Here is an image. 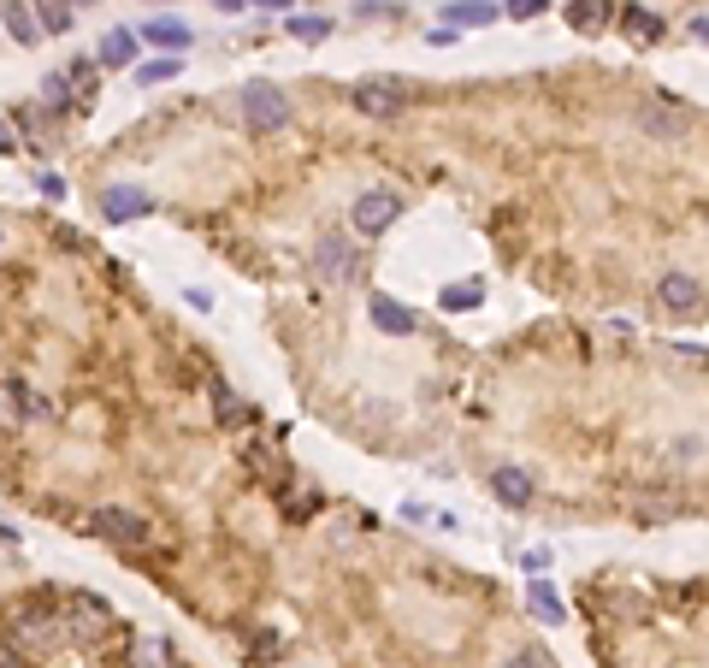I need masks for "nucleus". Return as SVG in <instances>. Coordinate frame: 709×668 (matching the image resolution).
I'll use <instances>...</instances> for the list:
<instances>
[{
	"instance_id": "obj_34",
	"label": "nucleus",
	"mask_w": 709,
	"mask_h": 668,
	"mask_svg": "<svg viewBox=\"0 0 709 668\" xmlns=\"http://www.w3.org/2000/svg\"><path fill=\"white\" fill-rule=\"evenodd\" d=\"M213 6H219V12H243V0H213Z\"/></svg>"
},
{
	"instance_id": "obj_16",
	"label": "nucleus",
	"mask_w": 709,
	"mask_h": 668,
	"mask_svg": "<svg viewBox=\"0 0 709 668\" xmlns=\"http://www.w3.org/2000/svg\"><path fill=\"white\" fill-rule=\"evenodd\" d=\"M621 30H627V42H662V30H668V24H662V18H656V12H645V6H621Z\"/></svg>"
},
{
	"instance_id": "obj_24",
	"label": "nucleus",
	"mask_w": 709,
	"mask_h": 668,
	"mask_svg": "<svg viewBox=\"0 0 709 668\" xmlns=\"http://www.w3.org/2000/svg\"><path fill=\"white\" fill-rule=\"evenodd\" d=\"M213 402H219V420H225V426H249V420H255V408H249V402H237L225 385H213Z\"/></svg>"
},
{
	"instance_id": "obj_33",
	"label": "nucleus",
	"mask_w": 709,
	"mask_h": 668,
	"mask_svg": "<svg viewBox=\"0 0 709 668\" xmlns=\"http://www.w3.org/2000/svg\"><path fill=\"white\" fill-rule=\"evenodd\" d=\"M260 12H290V0H255Z\"/></svg>"
},
{
	"instance_id": "obj_13",
	"label": "nucleus",
	"mask_w": 709,
	"mask_h": 668,
	"mask_svg": "<svg viewBox=\"0 0 709 668\" xmlns=\"http://www.w3.org/2000/svg\"><path fill=\"white\" fill-rule=\"evenodd\" d=\"M367 314H373V326H379V332H390V337H408L414 326H420V320H414V308H402V302H390V296H373V308H367Z\"/></svg>"
},
{
	"instance_id": "obj_17",
	"label": "nucleus",
	"mask_w": 709,
	"mask_h": 668,
	"mask_svg": "<svg viewBox=\"0 0 709 668\" xmlns=\"http://www.w3.org/2000/svg\"><path fill=\"white\" fill-rule=\"evenodd\" d=\"M278 503H284L290 521H308V515L320 509V491H314V485H290V479H278Z\"/></svg>"
},
{
	"instance_id": "obj_30",
	"label": "nucleus",
	"mask_w": 709,
	"mask_h": 668,
	"mask_svg": "<svg viewBox=\"0 0 709 668\" xmlns=\"http://www.w3.org/2000/svg\"><path fill=\"white\" fill-rule=\"evenodd\" d=\"M544 6H550V0H509L503 12H509V18H520V24H526V18H538Z\"/></svg>"
},
{
	"instance_id": "obj_2",
	"label": "nucleus",
	"mask_w": 709,
	"mask_h": 668,
	"mask_svg": "<svg viewBox=\"0 0 709 668\" xmlns=\"http://www.w3.org/2000/svg\"><path fill=\"white\" fill-rule=\"evenodd\" d=\"M243 125L260 136L284 131L290 125V95L278 83H243Z\"/></svg>"
},
{
	"instance_id": "obj_31",
	"label": "nucleus",
	"mask_w": 709,
	"mask_h": 668,
	"mask_svg": "<svg viewBox=\"0 0 709 668\" xmlns=\"http://www.w3.org/2000/svg\"><path fill=\"white\" fill-rule=\"evenodd\" d=\"M6 154H18V131H12V125L0 119V160H6Z\"/></svg>"
},
{
	"instance_id": "obj_20",
	"label": "nucleus",
	"mask_w": 709,
	"mask_h": 668,
	"mask_svg": "<svg viewBox=\"0 0 709 668\" xmlns=\"http://www.w3.org/2000/svg\"><path fill=\"white\" fill-rule=\"evenodd\" d=\"M639 125L656 136H686V125H692V113H680V107H650V113H639Z\"/></svg>"
},
{
	"instance_id": "obj_9",
	"label": "nucleus",
	"mask_w": 709,
	"mask_h": 668,
	"mask_svg": "<svg viewBox=\"0 0 709 668\" xmlns=\"http://www.w3.org/2000/svg\"><path fill=\"white\" fill-rule=\"evenodd\" d=\"M656 296H662V308H668V314H698V308H704L698 278H686V272H668V278L656 284Z\"/></svg>"
},
{
	"instance_id": "obj_22",
	"label": "nucleus",
	"mask_w": 709,
	"mask_h": 668,
	"mask_svg": "<svg viewBox=\"0 0 709 668\" xmlns=\"http://www.w3.org/2000/svg\"><path fill=\"white\" fill-rule=\"evenodd\" d=\"M284 30H290L296 42H325V36H331V18H314V12H290V18H284Z\"/></svg>"
},
{
	"instance_id": "obj_32",
	"label": "nucleus",
	"mask_w": 709,
	"mask_h": 668,
	"mask_svg": "<svg viewBox=\"0 0 709 668\" xmlns=\"http://www.w3.org/2000/svg\"><path fill=\"white\" fill-rule=\"evenodd\" d=\"M509 668H556V663H550L544 651H526V657H515V663H509Z\"/></svg>"
},
{
	"instance_id": "obj_28",
	"label": "nucleus",
	"mask_w": 709,
	"mask_h": 668,
	"mask_svg": "<svg viewBox=\"0 0 709 668\" xmlns=\"http://www.w3.org/2000/svg\"><path fill=\"white\" fill-rule=\"evenodd\" d=\"M6 397H12V408H24V414H48V402H42V397H30L24 385H12Z\"/></svg>"
},
{
	"instance_id": "obj_12",
	"label": "nucleus",
	"mask_w": 709,
	"mask_h": 668,
	"mask_svg": "<svg viewBox=\"0 0 709 668\" xmlns=\"http://www.w3.org/2000/svg\"><path fill=\"white\" fill-rule=\"evenodd\" d=\"M125 668H178V657H172V645L160 633H142V639H130Z\"/></svg>"
},
{
	"instance_id": "obj_8",
	"label": "nucleus",
	"mask_w": 709,
	"mask_h": 668,
	"mask_svg": "<svg viewBox=\"0 0 709 668\" xmlns=\"http://www.w3.org/2000/svg\"><path fill=\"white\" fill-rule=\"evenodd\" d=\"M101 213H107L113 225H130V219H148V213H154V196L136 190V184H113V190L101 196Z\"/></svg>"
},
{
	"instance_id": "obj_11",
	"label": "nucleus",
	"mask_w": 709,
	"mask_h": 668,
	"mask_svg": "<svg viewBox=\"0 0 709 668\" xmlns=\"http://www.w3.org/2000/svg\"><path fill=\"white\" fill-rule=\"evenodd\" d=\"M479 24H497V0H455V6H444V30H479Z\"/></svg>"
},
{
	"instance_id": "obj_18",
	"label": "nucleus",
	"mask_w": 709,
	"mask_h": 668,
	"mask_svg": "<svg viewBox=\"0 0 709 668\" xmlns=\"http://www.w3.org/2000/svg\"><path fill=\"white\" fill-rule=\"evenodd\" d=\"M142 36H148L154 48H190V42H195L184 18H148V24H142Z\"/></svg>"
},
{
	"instance_id": "obj_26",
	"label": "nucleus",
	"mask_w": 709,
	"mask_h": 668,
	"mask_svg": "<svg viewBox=\"0 0 709 668\" xmlns=\"http://www.w3.org/2000/svg\"><path fill=\"white\" fill-rule=\"evenodd\" d=\"M42 101H48V113H71V101H77V95H71V83H65V71H54V77L42 83Z\"/></svg>"
},
{
	"instance_id": "obj_5",
	"label": "nucleus",
	"mask_w": 709,
	"mask_h": 668,
	"mask_svg": "<svg viewBox=\"0 0 709 668\" xmlns=\"http://www.w3.org/2000/svg\"><path fill=\"white\" fill-rule=\"evenodd\" d=\"M89 527L107 538V544H119V550H148V544H154L148 521H142V515H130V509H95V521H89Z\"/></svg>"
},
{
	"instance_id": "obj_4",
	"label": "nucleus",
	"mask_w": 709,
	"mask_h": 668,
	"mask_svg": "<svg viewBox=\"0 0 709 668\" xmlns=\"http://www.w3.org/2000/svg\"><path fill=\"white\" fill-rule=\"evenodd\" d=\"M60 639H65V633H60V615H48V609H36V603H30L18 621H12V645H18L24 657H36V651H54Z\"/></svg>"
},
{
	"instance_id": "obj_6",
	"label": "nucleus",
	"mask_w": 709,
	"mask_h": 668,
	"mask_svg": "<svg viewBox=\"0 0 709 668\" xmlns=\"http://www.w3.org/2000/svg\"><path fill=\"white\" fill-rule=\"evenodd\" d=\"M396 213H402V196H390V190H367V196H355V231L361 237H379L385 225H396Z\"/></svg>"
},
{
	"instance_id": "obj_3",
	"label": "nucleus",
	"mask_w": 709,
	"mask_h": 668,
	"mask_svg": "<svg viewBox=\"0 0 709 668\" xmlns=\"http://www.w3.org/2000/svg\"><path fill=\"white\" fill-rule=\"evenodd\" d=\"M408 107V83L402 77H361L355 83V113L367 119H396Z\"/></svg>"
},
{
	"instance_id": "obj_23",
	"label": "nucleus",
	"mask_w": 709,
	"mask_h": 668,
	"mask_svg": "<svg viewBox=\"0 0 709 668\" xmlns=\"http://www.w3.org/2000/svg\"><path fill=\"white\" fill-rule=\"evenodd\" d=\"M526 603H532V609H538L544 621H568V609H562V598H556V592H550L544 580H532V586H526Z\"/></svg>"
},
{
	"instance_id": "obj_10",
	"label": "nucleus",
	"mask_w": 709,
	"mask_h": 668,
	"mask_svg": "<svg viewBox=\"0 0 709 668\" xmlns=\"http://www.w3.org/2000/svg\"><path fill=\"white\" fill-rule=\"evenodd\" d=\"M0 24H6V36H12L18 48H36V42H42V24H36V12H30L24 0H0Z\"/></svg>"
},
{
	"instance_id": "obj_19",
	"label": "nucleus",
	"mask_w": 709,
	"mask_h": 668,
	"mask_svg": "<svg viewBox=\"0 0 709 668\" xmlns=\"http://www.w3.org/2000/svg\"><path fill=\"white\" fill-rule=\"evenodd\" d=\"M95 60H101V66H130V60H136V36H130V30H107L101 48H95Z\"/></svg>"
},
{
	"instance_id": "obj_14",
	"label": "nucleus",
	"mask_w": 709,
	"mask_h": 668,
	"mask_svg": "<svg viewBox=\"0 0 709 668\" xmlns=\"http://www.w3.org/2000/svg\"><path fill=\"white\" fill-rule=\"evenodd\" d=\"M609 18H615V0H574V6H568V24H574L580 36L609 30Z\"/></svg>"
},
{
	"instance_id": "obj_15",
	"label": "nucleus",
	"mask_w": 709,
	"mask_h": 668,
	"mask_svg": "<svg viewBox=\"0 0 709 668\" xmlns=\"http://www.w3.org/2000/svg\"><path fill=\"white\" fill-rule=\"evenodd\" d=\"M491 491H497V503H509V509H526V503H532V479L520 468H497L491 473Z\"/></svg>"
},
{
	"instance_id": "obj_7",
	"label": "nucleus",
	"mask_w": 709,
	"mask_h": 668,
	"mask_svg": "<svg viewBox=\"0 0 709 668\" xmlns=\"http://www.w3.org/2000/svg\"><path fill=\"white\" fill-rule=\"evenodd\" d=\"M314 272H320L325 284H349V278H355V243H349V237H320Z\"/></svg>"
},
{
	"instance_id": "obj_25",
	"label": "nucleus",
	"mask_w": 709,
	"mask_h": 668,
	"mask_svg": "<svg viewBox=\"0 0 709 668\" xmlns=\"http://www.w3.org/2000/svg\"><path fill=\"white\" fill-rule=\"evenodd\" d=\"M479 302H485V290H479L473 278H467V284H450V290H444V314H467V308H479Z\"/></svg>"
},
{
	"instance_id": "obj_21",
	"label": "nucleus",
	"mask_w": 709,
	"mask_h": 668,
	"mask_svg": "<svg viewBox=\"0 0 709 668\" xmlns=\"http://www.w3.org/2000/svg\"><path fill=\"white\" fill-rule=\"evenodd\" d=\"M36 24H42V36H65L71 30V0H36Z\"/></svg>"
},
{
	"instance_id": "obj_29",
	"label": "nucleus",
	"mask_w": 709,
	"mask_h": 668,
	"mask_svg": "<svg viewBox=\"0 0 709 668\" xmlns=\"http://www.w3.org/2000/svg\"><path fill=\"white\" fill-rule=\"evenodd\" d=\"M0 668H36V657H24L12 639H0Z\"/></svg>"
},
{
	"instance_id": "obj_1",
	"label": "nucleus",
	"mask_w": 709,
	"mask_h": 668,
	"mask_svg": "<svg viewBox=\"0 0 709 668\" xmlns=\"http://www.w3.org/2000/svg\"><path fill=\"white\" fill-rule=\"evenodd\" d=\"M107 627H113V609L95 592H71L60 603V633L71 645H95V639H107Z\"/></svg>"
},
{
	"instance_id": "obj_27",
	"label": "nucleus",
	"mask_w": 709,
	"mask_h": 668,
	"mask_svg": "<svg viewBox=\"0 0 709 668\" xmlns=\"http://www.w3.org/2000/svg\"><path fill=\"white\" fill-rule=\"evenodd\" d=\"M178 71H184V60H178V54H166V60H148L136 77H142V83H166V77H178Z\"/></svg>"
}]
</instances>
